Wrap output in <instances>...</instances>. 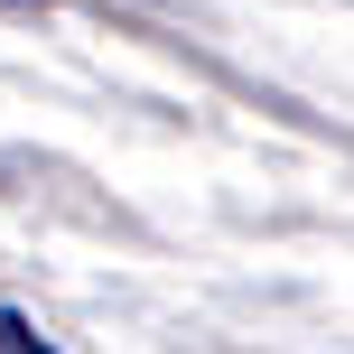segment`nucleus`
Listing matches in <instances>:
<instances>
[{
  "label": "nucleus",
  "mask_w": 354,
  "mask_h": 354,
  "mask_svg": "<svg viewBox=\"0 0 354 354\" xmlns=\"http://www.w3.org/2000/svg\"><path fill=\"white\" fill-rule=\"evenodd\" d=\"M0 354H56V345L37 336V326L19 317V308H0Z\"/></svg>",
  "instance_id": "nucleus-1"
}]
</instances>
